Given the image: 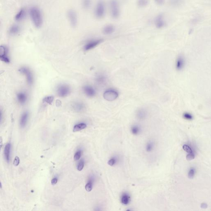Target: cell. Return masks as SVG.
Wrapping results in <instances>:
<instances>
[{
  "instance_id": "obj_1",
  "label": "cell",
  "mask_w": 211,
  "mask_h": 211,
  "mask_svg": "<svg viewBox=\"0 0 211 211\" xmlns=\"http://www.w3.org/2000/svg\"><path fill=\"white\" fill-rule=\"evenodd\" d=\"M30 14L36 27H41L43 24V16L41 11L37 8H32L30 11Z\"/></svg>"
},
{
  "instance_id": "obj_2",
  "label": "cell",
  "mask_w": 211,
  "mask_h": 211,
  "mask_svg": "<svg viewBox=\"0 0 211 211\" xmlns=\"http://www.w3.org/2000/svg\"><path fill=\"white\" fill-rule=\"evenodd\" d=\"M106 13V4L104 0H98L95 7L94 14L97 19L103 18Z\"/></svg>"
},
{
  "instance_id": "obj_3",
  "label": "cell",
  "mask_w": 211,
  "mask_h": 211,
  "mask_svg": "<svg viewBox=\"0 0 211 211\" xmlns=\"http://www.w3.org/2000/svg\"><path fill=\"white\" fill-rule=\"evenodd\" d=\"M111 16L114 19H117L121 15L120 3L118 0H110L109 3Z\"/></svg>"
},
{
  "instance_id": "obj_4",
  "label": "cell",
  "mask_w": 211,
  "mask_h": 211,
  "mask_svg": "<svg viewBox=\"0 0 211 211\" xmlns=\"http://www.w3.org/2000/svg\"><path fill=\"white\" fill-rule=\"evenodd\" d=\"M67 17L71 27L73 28L76 27L79 22V18L76 12L72 9L68 10L67 13Z\"/></svg>"
},
{
  "instance_id": "obj_5",
  "label": "cell",
  "mask_w": 211,
  "mask_h": 211,
  "mask_svg": "<svg viewBox=\"0 0 211 211\" xmlns=\"http://www.w3.org/2000/svg\"><path fill=\"white\" fill-rule=\"evenodd\" d=\"M57 93L59 97H65L70 94V87L65 84L60 85L57 88Z\"/></svg>"
},
{
  "instance_id": "obj_6",
  "label": "cell",
  "mask_w": 211,
  "mask_h": 211,
  "mask_svg": "<svg viewBox=\"0 0 211 211\" xmlns=\"http://www.w3.org/2000/svg\"><path fill=\"white\" fill-rule=\"evenodd\" d=\"M118 93L115 90H108L104 93V97L106 100L113 101L115 100L118 97Z\"/></svg>"
},
{
  "instance_id": "obj_7",
  "label": "cell",
  "mask_w": 211,
  "mask_h": 211,
  "mask_svg": "<svg viewBox=\"0 0 211 211\" xmlns=\"http://www.w3.org/2000/svg\"><path fill=\"white\" fill-rule=\"evenodd\" d=\"M103 41V40L102 39H97L91 40L88 41L84 46V49L85 51L91 50L98 46Z\"/></svg>"
},
{
  "instance_id": "obj_8",
  "label": "cell",
  "mask_w": 211,
  "mask_h": 211,
  "mask_svg": "<svg viewBox=\"0 0 211 211\" xmlns=\"http://www.w3.org/2000/svg\"><path fill=\"white\" fill-rule=\"evenodd\" d=\"M154 23L157 28L161 29L164 27L166 26V22L163 14H160L156 17Z\"/></svg>"
},
{
  "instance_id": "obj_9",
  "label": "cell",
  "mask_w": 211,
  "mask_h": 211,
  "mask_svg": "<svg viewBox=\"0 0 211 211\" xmlns=\"http://www.w3.org/2000/svg\"><path fill=\"white\" fill-rule=\"evenodd\" d=\"M19 71L26 76L27 81L29 84H32L33 82V77L32 74L30 70L28 68L22 67L20 69Z\"/></svg>"
},
{
  "instance_id": "obj_10",
  "label": "cell",
  "mask_w": 211,
  "mask_h": 211,
  "mask_svg": "<svg viewBox=\"0 0 211 211\" xmlns=\"http://www.w3.org/2000/svg\"><path fill=\"white\" fill-rule=\"evenodd\" d=\"M185 65V60L183 55H179L177 59L176 62V68L177 71H181L184 69Z\"/></svg>"
},
{
  "instance_id": "obj_11",
  "label": "cell",
  "mask_w": 211,
  "mask_h": 211,
  "mask_svg": "<svg viewBox=\"0 0 211 211\" xmlns=\"http://www.w3.org/2000/svg\"><path fill=\"white\" fill-rule=\"evenodd\" d=\"M6 55V48L4 46H0V60L6 63H9V59Z\"/></svg>"
},
{
  "instance_id": "obj_12",
  "label": "cell",
  "mask_w": 211,
  "mask_h": 211,
  "mask_svg": "<svg viewBox=\"0 0 211 211\" xmlns=\"http://www.w3.org/2000/svg\"><path fill=\"white\" fill-rule=\"evenodd\" d=\"M83 90L88 97H93L96 94V92L93 88L90 86H86L83 88Z\"/></svg>"
},
{
  "instance_id": "obj_13",
  "label": "cell",
  "mask_w": 211,
  "mask_h": 211,
  "mask_svg": "<svg viewBox=\"0 0 211 211\" xmlns=\"http://www.w3.org/2000/svg\"><path fill=\"white\" fill-rule=\"evenodd\" d=\"M115 31V27L112 25H106L104 27L102 30L103 32L105 35L111 34Z\"/></svg>"
},
{
  "instance_id": "obj_14",
  "label": "cell",
  "mask_w": 211,
  "mask_h": 211,
  "mask_svg": "<svg viewBox=\"0 0 211 211\" xmlns=\"http://www.w3.org/2000/svg\"><path fill=\"white\" fill-rule=\"evenodd\" d=\"M72 107L76 111L81 112L84 110L85 106L81 102H76L73 104Z\"/></svg>"
},
{
  "instance_id": "obj_15",
  "label": "cell",
  "mask_w": 211,
  "mask_h": 211,
  "mask_svg": "<svg viewBox=\"0 0 211 211\" xmlns=\"http://www.w3.org/2000/svg\"><path fill=\"white\" fill-rule=\"evenodd\" d=\"M147 116V111L144 109H140L137 111V117L139 120H143Z\"/></svg>"
},
{
  "instance_id": "obj_16",
  "label": "cell",
  "mask_w": 211,
  "mask_h": 211,
  "mask_svg": "<svg viewBox=\"0 0 211 211\" xmlns=\"http://www.w3.org/2000/svg\"><path fill=\"white\" fill-rule=\"evenodd\" d=\"M131 131L134 135H138L142 132V128L139 125L135 124L131 127Z\"/></svg>"
},
{
  "instance_id": "obj_17",
  "label": "cell",
  "mask_w": 211,
  "mask_h": 211,
  "mask_svg": "<svg viewBox=\"0 0 211 211\" xmlns=\"http://www.w3.org/2000/svg\"><path fill=\"white\" fill-rule=\"evenodd\" d=\"M131 200L130 196L127 193H124L122 195L121 198V202L124 205H128L130 203Z\"/></svg>"
},
{
  "instance_id": "obj_18",
  "label": "cell",
  "mask_w": 211,
  "mask_h": 211,
  "mask_svg": "<svg viewBox=\"0 0 211 211\" xmlns=\"http://www.w3.org/2000/svg\"><path fill=\"white\" fill-rule=\"evenodd\" d=\"M155 148V143L153 141L150 140L147 143L146 146V151L147 153H151L154 151Z\"/></svg>"
},
{
  "instance_id": "obj_19",
  "label": "cell",
  "mask_w": 211,
  "mask_h": 211,
  "mask_svg": "<svg viewBox=\"0 0 211 211\" xmlns=\"http://www.w3.org/2000/svg\"><path fill=\"white\" fill-rule=\"evenodd\" d=\"M10 150H11V144L8 143L6 145L4 149L5 158L8 162H9L10 161Z\"/></svg>"
},
{
  "instance_id": "obj_20",
  "label": "cell",
  "mask_w": 211,
  "mask_h": 211,
  "mask_svg": "<svg viewBox=\"0 0 211 211\" xmlns=\"http://www.w3.org/2000/svg\"><path fill=\"white\" fill-rule=\"evenodd\" d=\"M28 117V113L26 112L22 115L20 119V124L22 127H24L25 126L27 123V120Z\"/></svg>"
},
{
  "instance_id": "obj_21",
  "label": "cell",
  "mask_w": 211,
  "mask_h": 211,
  "mask_svg": "<svg viewBox=\"0 0 211 211\" xmlns=\"http://www.w3.org/2000/svg\"><path fill=\"white\" fill-rule=\"evenodd\" d=\"M18 100L20 103L24 104L27 100V97L26 94L23 93H20L17 95Z\"/></svg>"
},
{
  "instance_id": "obj_22",
  "label": "cell",
  "mask_w": 211,
  "mask_h": 211,
  "mask_svg": "<svg viewBox=\"0 0 211 211\" xmlns=\"http://www.w3.org/2000/svg\"><path fill=\"white\" fill-rule=\"evenodd\" d=\"M87 125L86 124L83 123H80L79 124L76 125L74 127V129H73V132H76L79 131L80 130H83L86 128Z\"/></svg>"
},
{
  "instance_id": "obj_23",
  "label": "cell",
  "mask_w": 211,
  "mask_h": 211,
  "mask_svg": "<svg viewBox=\"0 0 211 211\" xmlns=\"http://www.w3.org/2000/svg\"><path fill=\"white\" fill-rule=\"evenodd\" d=\"M92 0H82V5L85 10H88L92 5Z\"/></svg>"
},
{
  "instance_id": "obj_24",
  "label": "cell",
  "mask_w": 211,
  "mask_h": 211,
  "mask_svg": "<svg viewBox=\"0 0 211 211\" xmlns=\"http://www.w3.org/2000/svg\"><path fill=\"white\" fill-rule=\"evenodd\" d=\"M26 15V12L25 10L24 9H22L16 15L15 20L17 21H20L21 20H22L25 18Z\"/></svg>"
},
{
  "instance_id": "obj_25",
  "label": "cell",
  "mask_w": 211,
  "mask_h": 211,
  "mask_svg": "<svg viewBox=\"0 0 211 211\" xmlns=\"http://www.w3.org/2000/svg\"><path fill=\"white\" fill-rule=\"evenodd\" d=\"M149 3V0H137V4L139 8L145 7L148 6Z\"/></svg>"
},
{
  "instance_id": "obj_26",
  "label": "cell",
  "mask_w": 211,
  "mask_h": 211,
  "mask_svg": "<svg viewBox=\"0 0 211 211\" xmlns=\"http://www.w3.org/2000/svg\"><path fill=\"white\" fill-rule=\"evenodd\" d=\"M97 83L99 84L102 85L104 84L106 81V78L102 75H100L97 76L96 79Z\"/></svg>"
},
{
  "instance_id": "obj_27",
  "label": "cell",
  "mask_w": 211,
  "mask_h": 211,
  "mask_svg": "<svg viewBox=\"0 0 211 211\" xmlns=\"http://www.w3.org/2000/svg\"><path fill=\"white\" fill-rule=\"evenodd\" d=\"M196 170L193 167L190 168L188 172V177L189 179H193L196 175Z\"/></svg>"
},
{
  "instance_id": "obj_28",
  "label": "cell",
  "mask_w": 211,
  "mask_h": 211,
  "mask_svg": "<svg viewBox=\"0 0 211 211\" xmlns=\"http://www.w3.org/2000/svg\"><path fill=\"white\" fill-rule=\"evenodd\" d=\"M183 149L184 151H185L188 154H191V153H195L193 149L188 144H184L183 146Z\"/></svg>"
},
{
  "instance_id": "obj_29",
  "label": "cell",
  "mask_w": 211,
  "mask_h": 211,
  "mask_svg": "<svg viewBox=\"0 0 211 211\" xmlns=\"http://www.w3.org/2000/svg\"><path fill=\"white\" fill-rule=\"evenodd\" d=\"M184 0H170V4L174 7H178L180 6Z\"/></svg>"
},
{
  "instance_id": "obj_30",
  "label": "cell",
  "mask_w": 211,
  "mask_h": 211,
  "mask_svg": "<svg viewBox=\"0 0 211 211\" xmlns=\"http://www.w3.org/2000/svg\"><path fill=\"white\" fill-rule=\"evenodd\" d=\"M20 29L18 26L14 25L11 28L10 30V32L11 34H15L19 32Z\"/></svg>"
},
{
  "instance_id": "obj_31",
  "label": "cell",
  "mask_w": 211,
  "mask_h": 211,
  "mask_svg": "<svg viewBox=\"0 0 211 211\" xmlns=\"http://www.w3.org/2000/svg\"><path fill=\"white\" fill-rule=\"evenodd\" d=\"M183 118L187 121H192L193 119V116L189 112H185L183 115Z\"/></svg>"
},
{
  "instance_id": "obj_32",
  "label": "cell",
  "mask_w": 211,
  "mask_h": 211,
  "mask_svg": "<svg viewBox=\"0 0 211 211\" xmlns=\"http://www.w3.org/2000/svg\"><path fill=\"white\" fill-rule=\"evenodd\" d=\"M54 98L53 96H48L46 97L43 100V102L46 103L47 104H51L52 102L54 100Z\"/></svg>"
},
{
  "instance_id": "obj_33",
  "label": "cell",
  "mask_w": 211,
  "mask_h": 211,
  "mask_svg": "<svg viewBox=\"0 0 211 211\" xmlns=\"http://www.w3.org/2000/svg\"><path fill=\"white\" fill-rule=\"evenodd\" d=\"M195 158V153H191V154H188L186 156V159L188 161H190L193 160Z\"/></svg>"
},
{
  "instance_id": "obj_34",
  "label": "cell",
  "mask_w": 211,
  "mask_h": 211,
  "mask_svg": "<svg viewBox=\"0 0 211 211\" xmlns=\"http://www.w3.org/2000/svg\"><path fill=\"white\" fill-rule=\"evenodd\" d=\"M85 188H86V190L87 191H91L92 189V188H93V186H92V183L90 182L88 183V184H87L86 185Z\"/></svg>"
},
{
  "instance_id": "obj_35",
  "label": "cell",
  "mask_w": 211,
  "mask_h": 211,
  "mask_svg": "<svg viewBox=\"0 0 211 211\" xmlns=\"http://www.w3.org/2000/svg\"><path fill=\"white\" fill-rule=\"evenodd\" d=\"M20 160L18 156H16L13 161V165L15 166H17L20 164Z\"/></svg>"
},
{
  "instance_id": "obj_36",
  "label": "cell",
  "mask_w": 211,
  "mask_h": 211,
  "mask_svg": "<svg viewBox=\"0 0 211 211\" xmlns=\"http://www.w3.org/2000/svg\"><path fill=\"white\" fill-rule=\"evenodd\" d=\"M84 166V163L83 161H81L80 162L78 166V170L79 171H81L83 168Z\"/></svg>"
},
{
  "instance_id": "obj_37",
  "label": "cell",
  "mask_w": 211,
  "mask_h": 211,
  "mask_svg": "<svg viewBox=\"0 0 211 211\" xmlns=\"http://www.w3.org/2000/svg\"><path fill=\"white\" fill-rule=\"evenodd\" d=\"M81 156V152H77L75 154L74 156V160L75 161H77V160L79 159Z\"/></svg>"
},
{
  "instance_id": "obj_38",
  "label": "cell",
  "mask_w": 211,
  "mask_h": 211,
  "mask_svg": "<svg viewBox=\"0 0 211 211\" xmlns=\"http://www.w3.org/2000/svg\"><path fill=\"white\" fill-rule=\"evenodd\" d=\"M155 2L159 6H162L164 3L165 0H155Z\"/></svg>"
},
{
  "instance_id": "obj_39",
  "label": "cell",
  "mask_w": 211,
  "mask_h": 211,
  "mask_svg": "<svg viewBox=\"0 0 211 211\" xmlns=\"http://www.w3.org/2000/svg\"><path fill=\"white\" fill-rule=\"evenodd\" d=\"M115 163H116V160L114 159H111L108 162V164L110 166H113L115 164Z\"/></svg>"
},
{
  "instance_id": "obj_40",
  "label": "cell",
  "mask_w": 211,
  "mask_h": 211,
  "mask_svg": "<svg viewBox=\"0 0 211 211\" xmlns=\"http://www.w3.org/2000/svg\"><path fill=\"white\" fill-rule=\"evenodd\" d=\"M57 181L58 180L57 179L55 178L53 179L51 181L52 184L53 185H54L56 184L57 182Z\"/></svg>"
},
{
  "instance_id": "obj_41",
  "label": "cell",
  "mask_w": 211,
  "mask_h": 211,
  "mask_svg": "<svg viewBox=\"0 0 211 211\" xmlns=\"http://www.w3.org/2000/svg\"><path fill=\"white\" fill-rule=\"evenodd\" d=\"M201 207L203 209H206L207 207V205L205 203H203L201 204Z\"/></svg>"
},
{
  "instance_id": "obj_42",
  "label": "cell",
  "mask_w": 211,
  "mask_h": 211,
  "mask_svg": "<svg viewBox=\"0 0 211 211\" xmlns=\"http://www.w3.org/2000/svg\"><path fill=\"white\" fill-rule=\"evenodd\" d=\"M3 145V139L2 137H0V151Z\"/></svg>"
},
{
  "instance_id": "obj_43",
  "label": "cell",
  "mask_w": 211,
  "mask_h": 211,
  "mask_svg": "<svg viewBox=\"0 0 211 211\" xmlns=\"http://www.w3.org/2000/svg\"><path fill=\"white\" fill-rule=\"evenodd\" d=\"M4 72V70H2V71H0V75L1 74H3V73Z\"/></svg>"
},
{
  "instance_id": "obj_44",
  "label": "cell",
  "mask_w": 211,
  "mask_h": 211,
  "mask_svg": "<svg viewBox=\"0 0 211 211\" xmlns=\"http://www.w3.org/2000/svg\"><path fill=\"white\" fill-rule=\"evenodd\" d=\"M0 188H2L1 186V182H0Z\"/></svg>"
}]
</instances>
